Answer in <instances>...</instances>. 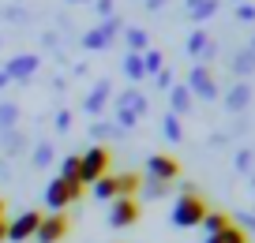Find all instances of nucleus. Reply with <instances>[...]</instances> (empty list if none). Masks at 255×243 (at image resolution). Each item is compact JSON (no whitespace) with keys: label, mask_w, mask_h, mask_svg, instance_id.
<instances>
[{"label":"nucleus","mask_w":255,"mask_h":243,"mask_svg":"<svg viewBox=\"0 0 255 243\" xmlns=\"http://www.w3.org/2000/svg\"><path fill=\"white\" fill-rule=\"evenodd\" d=\"M68 228H72V221L64 217V213H41V225H38V232H34V240L38 243H60L64 236H68Z\"/></svg>","instance_id":"39448f33"},{"label":"nucleus","mask_w":255,"mask_h":243,"mask_svg":"<svg viewBox=\"0 0 255 243\" xmlns=\"http://www.w3.org/2000/svg\"><path fill=\"white\" fill-rule=\"evenodd\" d=\"M49 157H53V146H49V142H41V146L38 150H34V165H49Z\"/></svg>","instance_id":"bb28decb"},{"label":"nucleus","mask_w":255,"mask_h":243,"mask_svg":"<svg viewBox=\"0 0 255 243\" xmlns=\"http://www.w3.org/2000/svg\"><path fill=\"white\" fill-rule=\"evenodd\" d=\"M128 45H131V53H146V30H139V26H131V30L124 34Z\"/></svg>","instance_id":"4be33fe9"},{"label":"nucleus","mask_w":255,"mask_h":243,"mask_svg":"<svg viewBox=\"0 0 255 243\" xmlns=\"http://www.w3.org/2000/svg\"><path fill=\"white\" fill-rule=\"evenodd\" d=\"M109 161H113L109 146H90L87 154H79V165H83L79 180H83V187H87V183H98L102 176H109Z\"/></svg>","instance_id":"f03ea898"},{"label":"nucleus","mask_w":255,"mask_h":243,"mask_svg":"<svg viewBox=\"0 0 255 243\" xmlns=\"http://www.w3.org/2000/svg\"><path fill=\"white\" fill-rule=\"evenodd\" d=\"M15 116H19L15 105H0V127H11V124H15Z\"/></svg>","instance_id":"cd10ccee"},{"label":"nucleus","mask_w":255,"mask_h":243,"mask_svg":"<svg viewBox=\"0 0 255 243\" xmlns=\"http://www.w3.org/2000/svg\"><path fill=\"white\" fill-rule=\"evenodd\" d=\"M252 68H255V53L248 49V53H240V56H237V71H240V75H248Z\"/></svg>","instance_id":"a878e982"},{"label":"nucleus","mask_w":255,"mask_h":243,"mask_svg":"<svg viewBox=\"0 0 255 243\" xmlns=\"http://www.w3.org/2000/svg\"><path fill=\"white\" fill-rule=\"evenodd\" d=\"M68 124H72V112H60V116H56V127H60V131H68Z\"/></svg>","instance_id":"7c9ffc66"},{"label":"nucleus","mask_w":255,"mask_h":243,"mask_svg":"<svg viewBox=\"0 0 255 243\" xmlns=\"http://www.w3.org/2000/svg\"><path fill=\"white\" fill-rule=\"evenodd\" d=\"M34 71H38V56L26 53V56H15V60L4 68V75H8V82H11V79H30Z\"/></svg>","instance_id":"9b49d317"},{"label":"nucleus","mask_w":255,"mask_h":243,"mask_svg":"<svg viewBox=\"0 0 255 243\" xmlns=\"http://www.w3.org/2000/svg\"><path fill=\"white\" fill-rule=\"evenodd\" d=\"M165 187H169V183H158V180H146V195H150V198H161V195H165Z\"/></svg>","instance_id":"c85d7f7f"},{"label":"nucleus","mask_w":255,"mask_h":243,"mask_svg":"<svg viewBox=\"0 0 255 243\" xmlns=\"http://www.w3.org/2000/svg\"><path fill=\"white\" fill-rule=\"evenodd\" d=\"M207 210H210V206L203 202V195L188 183V187L180 191V198L173 202V213H169V217H173L176 228H199L203 217H207Z\"/></svg>","instance_id":"f257e3e1"},{"label":"nucleus","mask_w":255,"mask_h":243,"mask_svg":"<svg viewBox=\"0 0 255 243\" xmlns=\"http://www.w3.org/2000/svg\"><path fill=\"white\" fill-rule=\"evenodd\" d=\"M207 243H248V232L240 225H229V228H222V232L207 236Z\"/></svg>","instance_id":"ddd939ff"},{"label":"nucleus","mask_w":255,"mask_h":243,"mask_svg":"<svg viewBox=\"0 0 255 243\" xmlns=\"http://www.w3.org/2000/svg\"><path fill=\"white\" fill-rule=\"evenodd\" d=\"M161 68H165V64H161V53L158 49H146L143 53V71H154V75H158Z\"/></svg>","instance_id":"b1692460"},{"label":"nucleus","mask_w":255,"mask_h":243,"mask_svg":"<svg viewBox=\"0 0 255 243\" xmlns=\"http://www.w3.org/2000/svg\"><path fill=\"white\" fill-rule=\"evenodd\" d=\"M4 240H8V221L0 217V243H4Z\"/></svg>","instance_id":"473e14b6"},{"label":"nucleus","mask_w":255,"mask_h":243,"mask_svg":"<svg viewBox=\"0 0 255 243\" xmlns=\"http://www.w3.org/2000/svg\"><path fill=\"white\" fill-rule=\"evenodd\" d=\"M180 135H184V131H180V116H173V112H169V116H165V139L176 142Z\"/></svg>","instance_id":"393cba45"},{"label":"nucleus","mask_w":255,"mask_h":243,"mask_svg":"<svg viewBox=\"0 0 255 243\" xmlns=\"http://www.w3.org/2000/svg\"><path fill=\"white\" fill-rule=\"evenodd\" d=\"M176 176H180V161L169 154H154L150 161H146V180H158V183H173Z\"/></svg>","instance_id":"423d86ee"},{"label":"nucleus","mask_w":255,"mask_h":243,"mask_svg":"<svg viewBox=\"0 0 255 243\" xmlns=\"http://www.w3.org/2000/svg\"><path fill=\"white\" fill-rule=\"evenodd\" d=\"M94 198H102V202H113V198H117V176L113 172L94 183Z\"/></svg>","instance_id":"dca6fc26"},{"label":"nucleus","mask_w":255,"mask_h":243,"mask_svg":"<svg viewBox=\"0 0 255 243\" xmlns=\"http://www.w3.org/2000/svg\"><path fill=\"white\" fill-rule=\"evenodd\" d=\"M248 101H252V90H248V82H240V86L229 90V109H233V112H240Z\"/></svg>","instance_id":"aec40b11"},{"label":"nucleus","mask_w":255,"mask_h":243,"mask_svg":"<svg viewBox=\"0 0 255 243\" xmlns=\"http://www.w3.org/2000/svg\"><path fill=\"white\" fill-rule=\"evenodd\" d=\"M252 53H255V41H252Z\"/></svg>","instance_id":"f704fd0d"},{"label":"nucleus","mask_w":255,"mask_h":243,"mask_svg":"<svg viewBox=\"0 0 255 243\" xmlns=\"http://www.w3.org/2000/svg\"><path fill=\"white\" fill-rule=\"evenodd\" d=\"M38 225H41V213H38V210H26V213H19L15 221H8V240H11V243L34 240Z\"/></svg>","instance_id":"0eeeda50"},{"label":"nucleus","mask_w":255,"mask_h":243,"mask_svg":"<svg viewBox=\"0 0 255 243\" xmlns=\"http://www.w3.org/2000/svg\"><path fill=\"white\" fill-rule=\"evenodd\" d=\"M188 53L191 56H199V53H210V38H207V34H191V38H188Z\"/></svg>","instance_id":"5701e85b"},{"label":"nucleus","mask_w":255,"mask_h":243,"mask_svg":"<svg viewBox=\"0 0 255 243\" xmlns=\"http://www.w3.org/2000/svg\"><path fill=\"white\" fill-rule=\"evenodd\" d=\"M79 172H83L79 154H72V157H64V161H60V180H75V183H83V180H79Z\"/></svg>","instance_id":"6ab92c4d"},{"label":"nucleus","mask_w":255,"mask_h":243,"mask_svg":"<svg viewBox=\"0 0 255 243\" xmlns=\"http://www.w3.org/2000/svg\"><path fill=\"white\" fill-rule=\"evenodd\" d=\"M105 97H109V79H102V82H98V86H94V94L87 97V112H102Z\"/></svg>","instance_id":"a211bd4d"},{"label":"nucleus","mask_w":255,"mask_h":243,"mask_svg":"<svg viewBox=\"0 0 255 243\" xmlns=\"http://www.w3.org/2000/svg\"><path fill=\"white\" fill-rule=\"evenodd\" d=\"M237 19H244V23H255V8H252V4H240V8H237Z\"/></svg>","instance_id":"c756f323"},{"label":"nucleus","mask_w":255,"mask_h":243,"mask_svg":"<svg viewBox=\"0 0 255 243\" xmlns=\"http://www.w3.org/2000/svg\"><path fill=\"white\" fill-rule=\"evenodd\" d=\"M233 221H229V213H222V210H207V217H203V232L207 236H214V232H222V228H229Z\"/></svg>","instance_id":"f8f14e48"},{"label":"nucleus","mask_w":255,"mask_h":243,"mask_svg":"<svg viewBox=\"0 0 255 243\" xmlns=\"http://www.w3.org/2000/svg\"><path fill=\"white\" fill-rule=\"evenodd\" d=\"M188 90H191V94H199L203 101L218 97V82H214V75H210V68L195 64V68H191V75H188Z\"/></svg>","instance_id":"6e6552de"},{"label":"nucleus","mask_w":255,"mask_h":243,"mask_svg":"<svg viewBox=\"0 0 255 243\" xmlns=\"http://www.w3.org/2000/svg\"><path fill=\"white\" fill-rule=\"evenodd\" d=\"M124 75L128 79H143L146 71H143V53H128L124 56Z\"/></svg>","instance_id":"412c9836"},{"label":"nucleus","mask_w":255,"mask_h":243,"mask_svg":"<svg viewBox=\"0 0 255 243\" xmlns=\"http://www.w3.org/2000/svg\"><path fill=\"white\" fill-rule=\"evenodd\" d=\"M143 112H146V101L135 94V90H128V94L120 97V112H117V120H120L124 127H131V124H135V116H143Z\"/></svg>","instance_id":"1a4fd4ad"},{"label":"nucleus","mask_w":255,"mask_h":243,"mask_svg":"<svg viewBox=\"0 0 255 243\" xmlns=\"http://www.w3.org/2000/svg\"><path fill=\"white\" fill-rule=\"evenodd\" d=\"M158 82H161V86H173V75H169V71L161 68V71H158Z\"/></svg>","instance_id":"2f4dec72"},{"label":"nucleus","mask_w":255,"mask_h":243,"mask_svg":"<svg viewBox=\"0 0 255 243\" xmlns=\"http://www.w3.org/2000/svg\"><path fill=\"white\" fill-rule=\"evenodd\" d=\"M0 217H4V198H0Z\"/></svg>","instance_id":"72a5a7b5"},{"label":"nucleus","mask_w":255,"mask_h":243,"mask_svg":"<svg viewBox=\"0 0 255 243\" xmlns=\"http://www.w3.org/2000/svg\"><path fill=\"white\" fill-rule=\"evenodd\" d=\"M218 11V0H188V15L199 23V19H210Z\"/></svg>","instance_id":"2eb2a0df"},{"label":"nucleus","mask_w":255,"mask_h":243,"mask_svg":"<svg viewBox=\"0 0 255 243\" xmlns=\"http://www.w3.org/2000/svg\"><path fill=\"white\" fill-rule=\"evenodd\" d=\"M139 198H113L109 202V225L113 228H131L139 221Z\"/></svg>","instance_id":"20e7f679"},{"label":"nucleus","mask_w":255,"mask_h":243,"mask_svg":"<svg viewBox=\"0 0 255 243\" xmlns=\"http://www.w3.org/2000/svg\"><path fill=\"white\" fill-rule=\"evenodd\" d=\"M169 101H173V116H184V112L191 109V90L188 86H173V97H169Z\"/></svg>","instance_id":"f3484780"},{"label":"nucleus","mask_w":255,"mask_h":243,"mask_svg":"<svg viewBox=\"0 0 255 243\" xmlns=\"http://www.w3.org/2000/svg\"><path fill=\"white\" fill-rule=\"evenodd\" d=\"M117 30H120V19H105L102 26H94V30L83 38V45H87V49H105L113 38H117Z\"/></svg>","instance_id":"9d476101"},{"label":"nucleus","mask_w":255,"mask_h":243,"mask_svg":"<svg viewBox=\"0 0 255 243\" xmlns=\"http://www.w3.org/2000/svg\"><path fill=\"white\" fill-rule=\"evenodd\" d=\"M139 191V176L135 172H120L117 176V198H135Z\"/></svg>","instance_id":"4468645a"},{"label":"nucleus","mask_w":255,"mask_h":243,"mask_svg":"<svg viewBox=\"0 0 255 243\" xmlns=\"http://www.w3.org/2000/svg\"><path fill=\"white\" fill-rule=\"evenodd\" d=\"M83 198V183H75V180H60V176H56V180H49V187H45V206L49 210H68V206L72 202H79Z\"/></svg>","instance_id":"7ed1b4c3"}]
</instances>
